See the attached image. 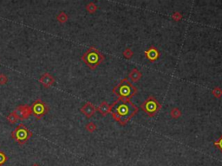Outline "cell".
Here are the masks:
<instances>
[{"instance_id":"cell-1","label":"cell","mask_w":222,"mask_h":166,"mask_svg":"<svg viewBox=\"0 0 222 166\" xmlns=\"http://www.w3.org/2000/svg\"><path fill=\"white\" fill-rule=\"evenodd\" d=\"M138 111L139 108L131 101L118 99L110 105V114H112V117L122 126H125Z\"/></svg>"},{"instance_id":"cell-2","label":"cell","mask_w":222,"mask_h":166,"mask_svg":"<svg viewBox=\"0 0 222 166\" xmlns=\"http://www.w3.org/2000/svg\"><path fill=\"white\" fill-rule=\"evenodd\" d=\"M113 93L117 95L120 100L130 101L137 93V88L128 81V79H123L116 87L113 88Z\"/></svg>"},{"instance_id":"cell-3","label":"cell","mask_w":222,"mask_h":166,"mask_svg":"<svg viewBox=\"0 0 222 166\" xmlns=\"http://www.w3.org/2000/svg\"><path fill=\"white\" fill-rule=\"evenodd\" d=\"M82 60L90 69L94 70L104 61V56L97 48L90 47L83 54Z\"/></svg>"},{"instance_id":"cell-4","label":"cell","mask_w":222,"mask_h":166,"mask_svg":"<svg viewBox=\"0 0 222 166\" xmlns=\"http://www.w3.org/2000/svg\"><path fill=\"white\" fill-rule=\"evenodd\" d=\"M32 137L31 132L24 125H18L16 129L11 132V138L19 144H24Z\"/></svg>"},{"instance_id":"cell-5","label":"cell","mask_w":222,"mask_h":166,"mask_svg":"<svg viewBox=\"0 0 222 166\" xmlns=\"http://www.w3.org/2000/svg\"><path fill=\"white\" fill-rule=\"evenodd\" d=\"M141 108L150 117H154L160 111L161 105L155 98L149 96L141 106Z\"/></svg>"},{"instance_id":"cell-6","label":"cell","mask_w":222,"mask_h":166,"mask_svg":"<svg viewBox=\"0 0 222 166\" xmlns=\"http://www.w3.org/2000/svg\"><path fill=\"white\" fill-rule=\"evenodd\" d=\"M31 106L32 114L35 116L37 119H41L50 110L48 106L46 105V103L39 99L37 100L35 102H33V104Z\"/></svg>"},{"instance_id":"cell-7","label":"cell","mask_w":222,"mask_h":166,"mask_svg":"<svg viewBox=\"0 0 222 166\" xmlns=\"http://www.w3.org/2000/svg\"><path fill=\"white\" fill-rule=\"evenodd\" d=\"M18 116V120L27 119L32 114L31 106L28 105H21L18 106L16 110H14Z\"/></svg>"},{"instance_id":"cell-8","label":"cell","mask_w":222,"mask_h":166,"mask_svg":"<svg viewBox=\"0 0 222 166\" xmlns=\"http://www.w3.org/2000/svg\"><path fill=\"white\" fill-rule=\"evenodd\" d=\"M80 110H81V112H82L88 118H91L92 116L96 114V106L93 105L92 103H90V102L85 103V104L81 107V109Z\"/></svg>"},{"instance_id":"cell-9","label":"cell","mask_w":222,"mask_h":166,"mask_svg":"<svg viewBox=\"0 0 222 166\" xmlns=\"http://www.w3.org/2000/svg\"><path fill=\"white\" fill-rule=\"evenodd\" d=\"M39 82L44 86V88H49L55 83V78L50 74L44 73V74L41 75V77L39 79Z\"/></svg>"},{"instance_id":"cell-10","label":"cell","mask_w":222,"mask_h":166,"mask_svg":"<svg viewBox=\"0 0 222 166\" xmlns=\"http://www.w3.org/2000/svg\"><path fill=\"white\" fill-rule=\"evenodd\" d=\"M144 53H145V56H146L148 61H152V62L157 61L160 58V51L154 46L150 47L148 50H146Z\"/></svg>"},{"instance_id":"cell-11","label":"cell","mask_w":222,"mask_h":166,"mask_svg":"<svg viewBox=\"0 0 222 166\" xmlns=\"http://www.w3.org/2000/svg\"><path fill=\"white\" fill-rule=\"evenodd\" d=\"M96 111H98V113L102 114V116H106L107 114L110 113V105H109L106 101H102L99 106L96 108Z\"/></svg>"},{"instance_id":"cell-12","label":"cell","mask_w":222,"mask_h":166,"mask_svg":"<svg viewBox=\"0 0 222 166\" xmlns=\"http://www.w3.org/2000/svg\"><path fill=\"white\" fill-rule=\"evenodd\" d=\"M129 78L131 79V81L133 82H135V81H138L141 77V73L140 72L139 70L137 68H133L131 70V72L129 73Z\"/></svg>"},{"instance_id":"cell-13","label":"cell","mask_w":222,"mask_h":166,"mask_svg":"<svg viewBox=\"0 0 222 166\" xmlns=\"http://www.w3.org/2000/svg\"><path fill=\"white\" fill-rule=\"evenodd\" d=\"M57 20L58 21L59 23H64L68 21V15L65 13V12H63V11H61V12H59V13L57 15Z\"/></svg>"},{"instance_id":"cell-14","label":"cell","mask_w":222,"mask_h":166,"mask_svg":"<svg viewBox=\"0 0 222 166\" xmlns=\"http://www.w3.org/2000/svg\"><path fill=\"white\" fill-rule=\"evenodd\" d=\"M7 121L10 123V124H15V123H17V121L18 120V116H17V114L15 113V111L13 112H11V114L7 116Z\"/></svg>"},{"instance_id":"cell-15","label":"cell","mask_w":222,"mask_h":166,"mask_svg":"<svg viewBox=\"0 0 222 166\" xmlns=\"http://www.w3.org/2000/svg\"><path fill=\"white\" fill-rule=\"evenodd\" d=\"M86 10H87L88 12H89V13H95L96 11V10H97V6L93 2H90V3H89L86 5Z\"/></svg>"},{"instance_id":"cell-16","label":"cell","mask_w":222,"mask_h":166,"mask_svg":"<svg viewBox=\"0 0 222 166\" xmlns=\"http://www.w3.org/2000/svg\"><path fill=\"white\" fill-rule=\"evenodd\" d=\"M170 115H171V117L174 118H180L181 116V112L180 111L179 108L177 107H175V108H173V109L171 110V112H170Z\"/></svg>"},{"instance_id":"cell-17","label":"cell","mask_w":222,"mask_h":166,"mask_svg":"<svg viewBox=\"0 0 222 166\" xmlns=\"http://www.w3.org/2000/svg\"><path fill=\"white\" fill-rule=\"evenodd\" d=\"M85 128H86V130H87L88 131H89V132H93V131H96L97 127H96V125L95 124V123L89 122V123H88L87 125H86Z\"/></svg>"},{"instance_id":"cell-18","label":"cell","mask_w":222,"mask_h":166,"mask_svg":"<svg viewBox=\"0 0 222 166\" xmlns=\"http://www.w3.org/2000/svg\"><path fill=\"white\" fill-rule=\"evenodd\" d=\"M212 93L216 98H220L222 96V89L220 88H218V87L217 88H214L213 91H212Z\"/></svg>"},{"instance_id":"cell-19","label":"cell","mask_w":222,"mask_h":166,"mask_svg":"<svg viewBox=\"0 0 222 166\" xmlns=\"http://www.w3.org/2000/svg\"><path fill=\"white\" fill-rule=\"evenodd\" d=\"M133 56H134V53H133V51L131 50L130 48H126L123 51V56L125 57L126 59H130Z\"/></svg>"},{"instance_id":"cell-20","label":"cell","mask_w":222,"mask_h":166,"mask_svg":"<svg viewBox=\"0 0 222 166\" xmlns=\"http://www.w3.org/2000/svg\"><path fill=\"white\" fill-rule=\"evenodd\" d=\"M8 81V77L5 74H0V86L5 85Z\"/></svg>"},{"instance_id":"cell-21","label":"cell","mask_w":222,"mask_h":166,"mask_svg":"<svg viewBox=\"0 0 222 166\" xmlns=\"http://www.w3.org/2000/svg\"><path fill=\"white\" fill-rule=\"evenodd\" d=\"M7 159H8V157H7V156L5 155V152L0 151V165L4 164L5 162L7 161Z\"/></svg>"},{"instance_id":"cell-22","label":"cell","mask_w":222,"mask_h":166,"mask_svg":"<svg viewBox=\"0 0 222 166\" xmlns=\"http://www.w3.org/2000/svg\"><path fill=\"white\" fill-rule=\"evenodd\" d=\"M214 145H215V147H217L222 152V135L220 137V139L217 141L214 142Z\"/></svg>"},{"instance_id":"cell-23","label":"cell","mask_w":222,"mask_h":166,"mask_svg":"<svg viewBox=\"0 0 222 166\" xmlns=\"http://www.w3.org/2000/svg\"><path fill=\"white\" fill-rule=\"evenodd\" d=\"M172 18L174 19V21H180L182 18V16H181V14L179 13V12H174L172 15Z\"/></svg>"},{"instance_id":"cell-24","label":"cell","mask_w":222,"mask_h":166,"mask_svg":"<svg viewBox=\"0 0 222 166\" xmlns=\"http://www.w3.org/2000/svg\"><path fill=\"white\" fill-rule=\"evenodd\" d=\"M31 166H40V165L38 164H32Z\"/></svg>"},{"instance_id":"cell-25","label":"cell","mask_w":222,"mask_h":166,"mask_svg":"<svg viewBox=\"0 0 222 166\" xmlns=\"http://www.w3.org/2000/svg\"><path fill=\"white\" fill-rule=\"evenodd\" d=\"M0 166H1V165H0Z\"/></svg>"}]
</instances>
